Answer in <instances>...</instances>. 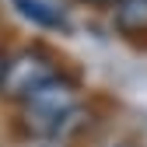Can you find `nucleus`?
Instances as JSON below:
<instances>
[{
	"mask_svg": "<svg viewBox=\"0 0 147 147\" xmlns=\"http://www.w3.org/2000/svg\"><path fill=\"white\" fill-rule=\"evenodd\" d=\"M70 112H74V91L60 77L46 81L39 91L28 95V126L39 133H56Z\"/></svg>",
	"mask_w": 147,
	"mask_h": 147,
	"instance_id": "1",
	"label": "nucleus"
},
{
	"mask_svg": "<svg viewBox=\"0 0 147 147\" xmlns=\"http://www.w3.org/2000/svg\"><path fill=\"white\" fill-rule=\"evenodd\" d=\"M53 77H56V70H53V63L46 56H39V53H21V56H14L4 67V81H0V88H4L11 98H28L32 91H39Z\"/></svg>",
	"mask_w": 147,
	"mask_h": 147,
	"instance_id": "2",
	"label": "nucleus"
},
{
	"mask_svg": "<svg viewBox=\"0 0 147 147\" xmlns=\"http://www.w3.org/2000/svg\"><path fill=\"white\" fill-rule=\"evenodd\" d=\"M14 7L21 18H28L32 25H42V28H63L67 18L60 14V7H53L49 0H14Z\"/></svg>",
	"mask_w": 147,
	"mask_h": 147,
	"instance_id": "3",
	"label": "nucleus"
},
{
	"mask_svg": "<svg viewBox=\"0 0 147 147\" xmlns=\"http://www.w3.org/2000/svg\"><path fill=\"white\" fill-rule=\"evenodd\" d=\"M116 28L126 35H147V0H119Z\"/></svg>",
	"mask_w": 147,
	"mask_h": 147,
	"instance_id": "4",
	"label": "nucleus"
},
{
	"mask_svg": "<svg viewBox=\"0 0 147 147\" xmlns=\"http://www.w3.org/2000/svg\"><path fill=\"white\" fill-rule=\"evenodd\" d=\"M4 67H7V63H4V60H0V81H4Z\"/></svg>",
	"mask_w": 147,
	"mask_h": 147,
	"instance_id": "5",
	"label": "nucleus"
}]
</instances>
